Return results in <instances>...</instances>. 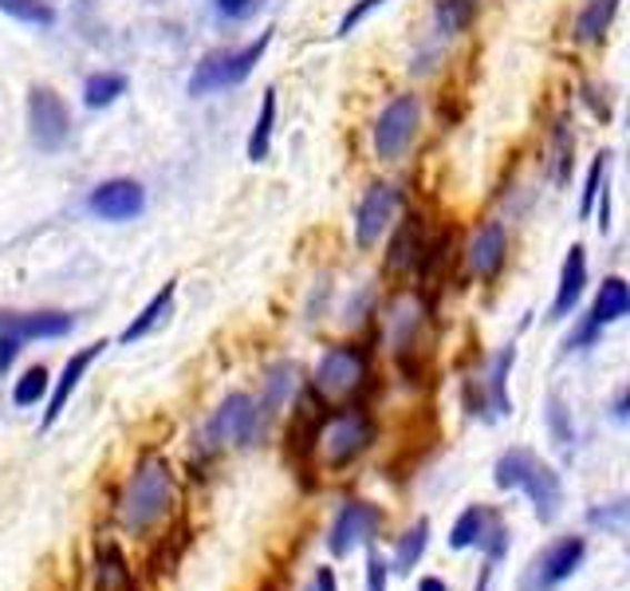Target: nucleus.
I'll return each mask as SVG.
<instances>
[{"instance_id": "nucleus-30", "label": "nucleus", "mask_w": 630, "mask_h": 591, "mask_svg": "<svg viewBox=\"0 0 630 591\" xmlns=\"http://www.w3.org/2000/svg\"><path fill=\"white\" fill-rule=\"evenodd\" d=\"M292 391H296V367L292 363L272 367V371H268V383H264V414H272L280 402H288Z\"/></svg>"}, {"instance_id": "nucleus-43", "label": "nucleus", "mask_w": 630, "mask_h": 591, "mask_svg": "<svg viewBox=\"0 0 630 591\" xmlns=\"http://www.w3.org/2000/svg\"><path fill=\"white\" fill-rule=\"evenodd\" d=\"M489 580H492V564L481 568V580H477V591H489Z\"/></svg>"}, {"instance_id": "nucleus-1", "label": "nucleus", "mask_w": 630, "mask_h": 591, "mask_svg": "<svg viewBox=\"0 0 630 591\" xmlns=\"http://www.w3.org/2000/svg\"><path fill=\"white\" fill-rule=\"evenodd\" d=\"M173 509V473L158 453L139 461V470L130 473L127 489L119 501V524L130 537H142L147 529H154L166 513Z\"/></svg>"}, {"instance_id": "nucleus-14", "label": "nucleus", "mask_w": 630, "mask_h": 591, "mask_svg": "<svg viewBox=\"0 0 630 591\" xmlns=\"http://www.w3.org/2000/svg\"><path fill=\"white\" fill-rule=\"evenodd\" d=\"M504 257H509V233H504L501 221H484L481 229L473 233L466 249V264L473 277L492 280L497 272L504 269Z\"/></svg>"}, {"instance_id": "nucleus-5", "label": "nucleus", "mask_w": 630, "mask_h": 591, "mask_svg": "<svg viewBox=\"0 0 630 591\" xmlns=\"http://www.w3.org/2000/svg\"><path fill=\"white\" fill-rule=\"evenodd\" d=\"M260 418H264L260 402H252L249 394H241V391L229 394V399L213 410V418H209L206 442L209 445H249L252 438L260 434Z\"/></svg>"}, {"instance_id": "nucleus-26", "label": "nucleus", "mask_w": 630, "mask_h": 591, "mask_svg": "<svg viewBox=\"0 0 630 591\" xmlns=\"http://www.w3.org/2000/svg\"><path fill=\"white\" fill-rule=\"evenodd\" d=\"M426 544H430V521H414V529H407V532H402V540H398L390 572H410V568L422 560Z\"/></svg>"}, {"instance_id": "nucleus-27", "label": "nucleus", "mask_w": 630, "mask_h": 591, "mask_svg": "<svg viewBox=\"0 0 630 591\" xmlns=\"http://www.w3.org/2000/svg\"><path fill=\"white\" fill-rule=\"evenodd\" d=\"M433 17H438V28L449 36L466 32L477 17V0H433Z\"/></svg>"}, {"instance_id": "nucleus-44", "label": "nucleus", "mask_w": 630, "mask_h": 591, "mask_svg": "<svg viewBox=\"0 0 630 591\" xmlns=\"http://www.w3.org/2000/svg\"><path fill=\"white\" fill-rule=\"evenodd\" d=\"M122 591H139V588H134V583L127 580V583H122Z\"/></svg>"}, {"instance_id": "nucleus-10", "label": "nucleus", "mask_w": 630, "mask_h": 591, "mask_svg": "<svg viewBox=\"0 0 630 591\" xmlns=\"http://www.w3.org/2000/svg\"><path fill=\"white\" fill-rule=\"evenodd\" d=\"M87 206L103 221H130L147 209V190L134 178H111V182H103L87 198Z\"/></svg>"}, {"instance_id": "nucleus-39", "label": "nucleus", "mask_w": 630, "mask_h": 591, "mask_svg": "<svg viewBox=\"0 0 630 591\" xmlns=\"http://www.w3.org/2000/svg\"><path fill=\"white\" fill-rule=\"evenodd\" d=\"M20 348H24V343H20L17 335H12V331L0 328V371H9V367L17 363Z\"/></svg>"}, {"instance_id": "nucleus-36", "label": "nucleus", "mask_w": 630, "mask_h": 591, "mask_svg": "<svg viewBox=\"0 0 630 591\" xmlns=\"http://www.w3.org/2000/svg\"><path fill=\"white\" fill-rule=\"evenodd\" d=\"M382 4H387V0H359V4H354L351 12H347L343 20H339V36H347V32H354V28L363 24L367 17H371L374 9H382Z\"/></svg>"}, {"instance_id": "nucleus-40", "label": "nucleus", "mask_w": 630, "mask_h": 591, "mask_svg": "<svg viewBox=\"0 0 630 591\" xmlns=\"http://www.w3.org/2000/svg\"><path fill=\"white\" fill-rule=\"evenodd\" d=\"M311 591H339L336 572H331V568H320V572H316V583H311Z\"/></svg>"}, {"instance_id": "nucleus-18", "label": "nucleus", "mask_w": 630, "mask_h": 591, "mask_svg": "<svg viewBox=\"0 0 630 591\" xmlns=\"http://www.w3.org/2000/svg\"><path fill=\"white\" fill-rule=\"evenodd\" d=\"M0 328L12 331L20 343L28 340H60L76 328V320L63 312H32V315H12V312H0Z\"/></svg>"}, {"instance_id": "nucleus-19", "label": "nucleus", "mask_w": 630, "mask_h": 591, "mask_svg": "<svg viewBox=\"0 0 630 591\" xmlns=\"http://www.w3.org/2000/svg\"><path fill=\"white\" fill-rule=\"evenodd\" d=\"M517 363V348H504L501 355H492L489 374H484V387H481V414L484 418H501L512 414V399H509V371Z\"/></svg>"}, {"instance_id": "nucleus-13", "label": "nucleus", "mask_w": 630, "mask_h": 591, "mask_svg": "<svg viewBox=\"0 0 630 591\" xmlns=\"http://www.w3.org/2000/svg\"><path fill=\"white\" fill-rule=\"evenodd\" d=\"M107 351V340H96L91 348H83V351H76V355L63 363V371H60V379H56V391H52V399H48V410H43V430H52L56 422H60V414H63V407L71 402V394H76V387L83 383V374L96 367V359L103 355Z\"/></svg>"}, {"instance_id": "nucleus-38", "label": "nucleus", "mask_w": 630, "mask_h": 591, "mask_svg": "<svg viewBox=\"0 0 630 591\" xmlns=\"http://www.w3.org/2000/svg\"><path fill=\"white\" fill-rule=\"evenodd\" d=\"M571 174V131L568 134H556V182Z\"/></svg>"}, {"instance_id": "nucleus-41", "label": "nucleus", "mask_w": 630, "mask_h": 591, "mask_svg": "<svg viewBox=\"0 0 630 591\" xmlns=\"http://www.w3.org/2000/svg\"><path fill=\"white\" fill-rule=\"evenodd\" d=\"M217 9H221L224 17H241V12L249 9V0H217Z\"/></svg>"}, {"instance_id": "nucleus-24", "label": "nucleus", "mask_w": 630, "mask_h": 591, "mask_svg": "<svg viewBox=\"0 0 630 591\" xmlns=\"http://www.w3.org/2000/svg\"><path fill=\"white\" fill-rule=\"evenodd\" d=\"M614 12H619V0H591L588 9L579 12V20H576V40H579V44H591V40H599V36L611 28Z\"/></svg>"}, {"instance_id": "nucleus-7", "label": "nucleus", "mask_w": 630, "mask_h": 591, "mask_svg": "<svg viewBox=\"0 0 630 591\" xmlns=\"http://www.w3.org/2000/svg\"><path fill=\"white\" fill-rule=\"evenodd\" d=\"M68 107L52 88H32L28 91V134L40 150H60L68 139Z\"/></svg>"}, {"instance_id": "nucleus-28", "label": "nucleus", "mask_w": 630, "mask_h": 591, "mask_svg": "<svg viewBox=\"0 0 630 591\" xmlns=\"http://www.w3.org/2000/svg\"><path fill=\"white\" fill-rule=\"evenodd\" d=\"M0 9L17 17L20 24H36V28H48L56 24V9L48 0H0Z\"/></svg>"}, {"instance_id": "nucleus-23", "label": "nucleus", "mask_w": 630, "mask_h": 591, "mask_svg": "<svg viewBox=\"0 0 630 591\" xmlns=\"http://www.w3.org/2000/svg\"><path fill=\"white\" fill-rule=\"evenodd\" d=\"M272 127H277V91L268 88L264 99H260L257 127H252V134H249V158L252 162H264L268 150H272Z\"/></svg>"}, {"instance_id": "nucleus-34", "label": "nucleus", "mask_w": 630, "mask_h": 591, "mask_svg": "<svg viewBox=\"0 0 630 591\" xmlns=\"http://www.w3.org/2000/svg\"><path fill=\"white\" fill-rule=\"evenodd\" d=\"M548 427H552V438L560 450H571V418H568V407L560 402V394L548 399Z\"/></svg>"}, {"instance_id": "nucleus-4", "label": "nucleus", "mask_w": 630, "mask_h": 591, "mask_svg": "<svg viewBox=\"0 0 630 591\" xmlns=\"http://www.w3.org/2000/svg\"><path fill=\"white\" fill-rule=\"evenodd\" d=\"M371 442H374V427L363 410H343V414H336V418L328 414V422H323V430H320L323 458H328L331 470L351 465Z\"/></svg>"}, {"instance_id": "nucleus-33", "label": "nucleus", "mask_w": 630, "mask_h": 591, "mask_svg": "<svg viewBox=\"0 0 630 591\" xmlns=\"http://www.w3.org/2000/svg\"><path fill=\"white\" fill-rule=\"evenodd\" d=\"M607 158H611V154H599L596 162H591V170H588V182H583V201H579V218H583V221L591 218V209H596L599 190H603V178H607Z\"/></svg>"}, {"instance_id": "nucleus-9", "label": "nucleus", "mask_w": 630, "mask_h": 591, "mask_svg": "<svg viewBox=\"0 0 630 591\" xmlns=\"http://www.w3.org/2000/svg\"><path fill=\"white\" fill-rule=\"evenodd\" d=\"M367 379V355L359 348H331L320 359L316 371V391L320 394H351Z\"/></svg>"}, {"instance_id": "nucleus-20", "label": "nucleus", "mask_w": 630, "mask_h": 591, "mask_svg": "<svg viewBox=\"0 0 630 591\" xmlns=\"http://www.w3.org/2000/svg\"><path fill=\"white\" fill-rule=\"evenodd\" d=\"M426 249H430V244H426V226H422V218H418V213H410V218L402 221V229H398L394 244H390L387 264H390L394 272L414 269V264H422Z\"/></svg>"}, {"instance_id": "nucleus-21", "label": "nucleus", "mask_w": 630, "mask_h": 591, "mask_svg": "<svg viewBox=\"0 0 630 591\" xmlns=\"http://www.w3.org/2000/svg\"><path fill=\"white\" fill-rule=\"evenodd\" d=\"M173 292H178V280H166V284L158 288L154 300H150V304L142 308V312L134 315V320H130L127 328H122V343H139V340H147L150 331H154L158 323H162L166 315H170V308H173Z\"/></svg>"}, {"instance_id": "nucleus-8", "label": "nucleus", "mask_w": 630, "mask_h": 591, "mask_svg": "<svg viewBox=\"0 0 630 591\" xmlns=\"http://www.w3.org/2000/svg\"><path fill=\"white\" fill-rule=\"evenodd\" d=\"M382 524V513L374 509V504L367 501H347L343 509H339L336 524H331L328 532V548H331V557H347L351 548L367 544V540L379 532Z\"/></svg>"}, {"instance_id": "nucleus-3", "label": "nucleus", "mask_w": 630, "mask_h": 591, "mask_svg": "<svg viewBox=\"0 0 630 591\" xmlns=\"http://www.w3.org/2000/svg\"><path fill=\"white\" fill-rule=\"evenodd\" d=\"M418 127H422V103L418 96H394L387 107H382L379 122H374V154L382 162H398L407 154L410 142H414Z\"/></svg>"}, {"instance_id": "nucleus-31", "label": "nucleus", "mask_w": 630, "mask_h": 591, "mask_svg": "<svg viewBox=\"0 0 630 591\" xmlns=\"http://www.w3.org/2000/svg\"><path fill=\"white\" fill-rule=\"evenodd\" d=\"M536 453L528 450H509L501 461H497V473H492V481H497V489H520V478H524L528 461H532Z\"/></svg>"}, {"instance_id": "nucleus-32", "label": "nucleus", "mask_w": 630, "mask_h": 591, "mask_svg": "<svg viewBox=\"0 0 630 591\" xmlns=\"http://www.w3.org/2000/svg\"><path fill=\"white\" fill-rule=\"evenodd\" d=\"M99 583H103V591L107 588H122V583L130 580V572H127V560H122V552L114 544H103L99 548Z\"/></svg>"}, {"instance_id": "nucleus-42", "label": "nucleus", "mask_w": 630, "mask_h": 591, "mask_svg": "<svg viewBox=\"0 0 630 591\" xmlns=\"http://www.w3.org/2000/svg\"><path fill=\"white\" fill-rule=\"evenodd\" d=\"M418 591H449V588H446V583L438 580V575H426V580L418 583Z\"/></svg>"}, {"instance_id": "nucleus-11", "label": "nucleus", "mask_w": 630, "mask_h": 591, "mask_svg": "<svg viewBox=\"0 0 630 591\" xmlns=\"http://www.w3.org/2000/svg\"><path fill=\"white\" fill-rule=\"evenodd\" d=\"M394 206H398V190L387 182H374L367 190V198L359 201V213H354V241L359 249H374L379 237L387 233L390 218H394Z\"/></svg>"}, {"instance_id": "nucleus-15", "label": "nucleus", "mask_w": 630, "mask_h": 591, "mask_svg": "<svg viewBox=\"0 0 630 591\" xmlns=\"http://www.w3.org/2000/svg\"><path fill=\"white\" fill-rule=\"evenodd\" d=\"M520 489L528 493V501H532L536 517L544 524L556 521V513H560V501H563V485H560V473L548 465V461L532 458L528 461L524 478H520Z\"/></svg>"}, {"instance_id": "nucleus-25", "label": "nucleus", "mask_w": 630, "mask_h": 591, "mask_svg": "<svg viewBox=\"0 0 630 591\" xmlns=\"http://www.w3.org/2000/svg\"><path fill=\"white\" fill-rule=\"evenodd\" d=\"M119 96H127V76H119V71H99V76H91L83 83V103L91 107V111L111 107Z\"/></svg>"}, {"instance_id": "nucleus-22", "label": "nucleus", "mask_w": 630, "mask_h": 591, "mask_svg": "<svg viewBox=\"0 0 630 591\" xmlns=\"http://www.w3.org/2000/svg\"><path fill=\"white\" fill-rule=\"evenodd\" d=\"M492 521H497V517H492L484 504H469L466 513L458 517V524L449 529V548H453V552H461V548H481Z\"/></svg>"}, {"instance_id": "nucleus-12", "label": "nucleus", "mask_w": 630, "mask_h": 591, "mask_svg": "<svg viewBox=\"0 0 630 591\" xmlns=\"http://www.w3.org/2000/svg\"><path fill=\"white\" fill-rule=\"evenodd\" d=\"M630 312V288L622 277H607L603 284H599V296H596V308H591L588 323L576 331V340H571V348H583V343H591L599 335V331L607 328V323L622 320V315Z\"/></svg>"}, {"instance_id": "nucleus-16", "label": "nucleus", "mask_w": 630, "mask_h": 591, "mask_svg": "<svg viewBox=\"0 0 630 591\" xmlns=\"http://www.w3.org/2000/svg\"><path fill=\"white\" fill-rule=\"evenodd\" d=\"M588 288V252L583 244H571L568 257H563V269H560V288H556V300H552V312L548 320H568L571 308L579 304V296Z\"/></svg>"}, {"instance_id": "nucleus-29", "label": "nucleus", "mask_w": 630, "mask_h": 591, "mask_svg": "<svg viewBox=\"0 0 630 591\" xmlns=\"http://www.w3.org/2000/svg\"><path fill=\"white\" fill-rule=\"evenodd\" d=\"M48 383H52V379H48V371H43V367H28V371L17 379V387H12V402H17L20 410L36 407V402L48 394Z\"/></svg>"}, {"instance_id": "nucleus-37", "label": "nucleus", "mask_w": 630, "mask_h": 591, "mask_svg": "<svg viewBox=\"0 0 630 591\" xmlns=\"http://www.w3.org/2000/svg\"><path fill=\"white\" fill-rule=\"evenodd\" d=\"M387 575L390 564L371 548V557H367V591H387Z\"/></svg>"}, {"instance_id": "nucleus-35", "label": "nucleus", "mask_w": 630, "mask_h": 591, "mask_svg": "<svg viewBox=\"0 0 630 591\" xmlns=\"http://www.w3.org/2000/svg\"><path fill=\"white\" fill-rule=\"evenodd\" d=\"M588 521H591V524H599V529L622 532V524H627V501H614L611 509H591Z\"/></svg>"}, {"instance_id": "nucleus-6", "label": "nucleus", "mask_w": 630, "mask_h": 591, "mask_svg": "<svg viewBox=\"0 0 630 591\" xmlns=\"http://www.w3.org/2000/svg\"><path fill=\"white\" fill-rule=\"evenodd\" d=\"M328 422V407H323V394L311 391L308 399L300 402V410L292 414V427H288V438H284V450H288V461H292L300 478L308 481L311 473V458H316V442H320V430Z\"/></svg>"}, {"instance_id": "nucleus-17", "label": "nucleus", "mask_w": 630, "mask_h": 591, "mask_svg": "<svg viewBox=\"0 0 630 591\" xmlns=\"http://www.w3.org/2000/svg\"><path fill=\"white\" fill-rule=\"evenodd\" d=\"M583 552H588V544H583L579 537L556 540V544H548L544 557L536 560V575H532V580L540 583V588H556V583H563L579 564H583Z\"/></svg>"}, {"instance_id": "nucleus-2", "label": "nucleus", "mask_w": 630, "mask_h": 591, "mask_svg": "<svg viewBox=\"0 0 630 591\" xmlns=\"http://www.w3.org/2000/svg\"><path fill=\"white\" fill-rule=\"evenodd\" d=\"M272 44V28L257 36V44L241 48V52H209L206 60L198 63L190 79V96H206V91H217V88H237L244 76H252V68L260 63V56L268 52Z\"/></svg>"}]
</instances>
